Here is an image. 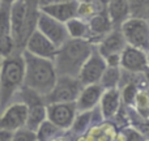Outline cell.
Returning a JSON list of instances; mask_svg holds the SVG:
<instances>
[{
  "label": "cell",
  "mask_w": 149,
  "mask_h": 141,
  "mask_svg": "<svg viewBox=\"0 0 149 141\" xmlns=\"http://www.w3.org/2000/svg\"><path fill=\"white\" fill-rule=\"evenodd\" d=\"M106 63V67H119L120 63V54H110L103 56Z\"/></svg>",
  "instance_id": "f1b7e54d"
},
{
  "label": "cell",
  "mask_w": 149,
  "mask_h": 141,
  "mask_svg": "<svg viewBox=\"0 0 149 141\" xmlns=\"http://www.w3.org/2000/svg\"><path fill=\"white\" fill-rule=\"evenodd\" d=\"M119 90H120V98H122V103L127 107H132L135 102V98H136L137 92L140 90V88L137 86L136 84H132V82H128V84H124L122 86H119Z\"/></svg>",
  "instance_id": "cb8c5ba5"
},
{
  "label": "cell",
  "mask_w": 149,
  "mask_h": 141,
  "mask_svg": "<svg viewBox=\"0 0 149 141\" xmlns=\"http://www.w3.org/2000/svg\"><path fill=\"white\" fill-rule=\"evenodd\" d=\"M124 47H126V41H124L118 26H114L95 44V50L102 56H106V55L110 54H120Z\"/></svg>",
  "instance_id": "9a60e30c"
},
{
  "label": "cell",
  "mask_w": 149,
  "mask_h": 141,
  "mask_svg": "<svg viewBox=\"0 0 149 141\" xmlns=\"http://www.w3.org/2000/svg\"><path fill=\"white\" fill-rule=\"evenodd\" d=\"M65 28L68 31V37L70 38H77V39H88L89 41L90 37V29L89 24L86 20L80 17H73L65 22Z\"/></svg>",
  "instance_id": "ffe728a7"
},
{
  "label": "cell",
  "mask_w": 149,
  "mask_h": 141,
  "mask_svg": "<svg viewBox=\"0 0 149 141\" xmlns=\"http://www.w3.org/2000/svg\"><path fill=\"white\" fill-rule=\"evenodd\" d=\"M37 30H39L45 37L50 39L56 47H60L70 37L65 28V22L56 20L51 16L39 10L38 17H37Z\"/></svg>",
  "instance_id": "52a82bcc"
},
{
  "label": "cell",
  "mask_w": 149,
  "mask_h": 141,
  "mask_svg": "<svg viewBox=\"0 0 149 141\" xmlns=\"http://www.w3.org/2000/svg\"><path fill=\"white\" fill-rule=\"evenodd\" d=\"M60 1H64V0H37V5H38V8H41V7H45V5H51Z\"/></svg>",
  "instance_id": "4dcf8cb0"
},
{
  "label": "cell",
  "mask_w": 149,
  "mask_h": 141,
  "mask_svg": "<svg viewBox=\"0 0 149 141\" xmlns=\"http://www.w3.org/2000/svg\"><path fill=\"white\" fill-rule=\"evenodd\" d=\"M94 47L88 39L68 38L62 46L58 47L56 55L52 60L58 74L77 77L81 65L92 54Z\"/></svg>",
  "instance_id": "3957f363"
},
{
  "label": "cell",
  "mask_w": 149,
  "mask_h": 141,
  "mask_svg": "<svg viewBox=\"0 0 149 141\" xmlns=\"http://www.w3.org/2000/svg\"><path fill=\"white\" fill-rule=\"evenodd\" d=\"M3 3H5V4H12V3H15L16 0H1Z\"/></svg>",
  "instance_id": "1f68e13d"
},
{
  "label": "cell",
  "mask_w": 149,
  "mask_h": 141,
  "mask_svg": "<svg viewBox=\"0 0 149 141\" xmlns=\"http://www.w3.org/2000/svg\"><path fill=\"white\" fill-rule=\"evenodd\" d=\"M28 106L18 101L9 102L0 111V128L13 132L17 128L25 126Z\"/></svg>",
  "instance_id": "9c48e42d"
},
{
  "label": "cell",
  "mask_w": 149,
  "mask_h": 141,
  "mask_svg": "<svg viewBox=\"0 0 149 141\" xmlns=\"http://www.w3.org/2000/svg\"><path fill=\"white\" fill-rule=\"evenodd\" d=\"M103 90L105 89L100 82L82 85L79 95L74 101V106H76L77 111H90L94 107H97Z\"/></svg>",
  "instance_id": "4fadbf2b"
},
{
  "label": "cell",
  "mask_w": 149,
  "mask_h": 141,
  "mask_svg": "<svg viewBox=\"0 0 149 141\" xmlns=\"http://www.w3.org/2000/svg\"><path fill=\"white\" fill-rule=\"evenodd\" d=\"M0 4H1V0H0Z\"/></svg>",
  "instance_id": "e575fe53"
},
{
  "label": "cell",
  "mask_w": 149,
  "mask_h": 141,
  "mask_svg": "<svg viewBox=\"0 0 149 141\" xmlns=\"http://www.w3.org/2000/svg\"><path fill=\"white\" fill-rule=\"evenodd\" d=\"M24 85L22 51H13L3 58L0 67V111L12 102L17 90Z\"/></svg>",
  "instance_id": "277c9868"
},
{
  "label": "cell",
  "mask_w": 149,
  "mask_h": 141,
  "mask_svg": "<svg viewBox=\"0 0 149 141\" xmlns=\"http://www.w3.org/2000/svg\"><path fill=\"white\" fill-rule=\"evenodd\" d=\"M122 106L123 103H122L119 88H110V89L103 90L100 103H98V108L105 120H114Z\"/></svg>",
  "instance_id": "5bb4252c"
},
{
  "label": "cell",
  "mask_w": 149,
  "mask_h": 141,
  "mask_svg": "<svg viewBox=\"0 0 149 141\" xmlns=\"http://www.w3.org/2000/svg\"><path fill=\"white\" fill-rule=\"evenodd\" d=\"M12 101H18V102H22L25 103L26 106H33V105H37V103H45L43 101V95H41L39 93H37L36 90L30 89V88L22 86L17 90V93L15 94Z\"/></svg>",
  "instance_id": "7402d4cb"
},
{
  "label": "cell",
  "mask_w": 149,
  "mask_h": 141,
  "mask_svg": "<svg viewBox=\"0 0 149 141\" xmlns=\"http://www.w3.org/2000/svg\"><path fill=\"white\" fill-rule=\"evenodd\" d=\"M22 50H25L26 52L34 55V56L54 60L56 51H58V47L47 37H45L41 31L36 29L26 38Z\"/></svg>",
  "instance_id": "30bf717a"
},
{
  "label": "cell",
  "mask_w": 149,
  "mask_h": 141,
  "mask_svg": "<svg viewBox=\"0 0 149 141\" xmlns=\"http://www.w3.org/2000/svg\"><path fill=\"white\" fill-rule=\"evenodd\" d=\"M65 131L55 126L49 119L43 120L36 129L37 141H55V140H63Z\"/></svg>",
  "instance_id": "d6986e66"
},
{
  "label": "cell",
  "mask_w": 149,
  "mask_h": 141,
  "mask_svg": "<svg viewBox=\"0 0 149 141\" xmlns=\"http://www.w3.org/2000/svg\"><path fill=\"white\" fill-rule=\"evenodd\" d=\"M82 84L77 77L58 74L56 81L50 92L43 97L45 103H56V102H74L80 93Z\"/></svg>",
  "instance_id": "8992f818"
},
{
  "label": "cell",
  "mask_w": 149,
  "mask_h": 141,
  "mask_svg": "<svg viewBox=\"0 0 149 141\" xmlns=\"http://www.w3.org/2000/svg\"><path fill=\"white\" fill-rule=\"evenodd\" d=\"M38 13L39 8L36 1L16 0L9 4L10 37L15 42L16 50L22 51L26 38L31 31L36 30Z\"/></svg>",
  "instance_id": "7a4b0ae2"
},
{
  "label": "cell",
  "mask_w": 149,
  "mask_h": 141,
  "mask_svg": "<svg viewBox=\"0 0 149 141\" xmlns=\"http://www.w3.org/2000/svg\"><path fill=\"white\" fill-rule=\"evenodd\" d=\"M119 30L123 35L126 44L139 47L141 50H149V24L148 18L128 16L119 24Z\"/></svg>",
  "instance_id": "5b68a950"
},
{
  "label": "cell",
  "mask_w": 149,
  "mask_h": 141,
  "mask_svg": "<svg viewBox=\"0 0 149 141\" xmlns=\"http://www.w3.org/2000/svg\"><path fill=\"white\" fill-rule=\"evenodd\" d=\"M24 58V85L36 90L41 95H46L54 86L58 72L52 60L34 55L22 50Z\"/></svg>",
  "instance_id": "6da1fadb"
},
{
  "label": "cell",
  "mask_w": 149,
  "mask_h": 141,
  "mask_svg": "<svg viewBox=\"0 0 149 141\" xmlns=\"http://www.w3.org/2000/svg\"><path fill=\"white\" fill-rule=\"evenodd\" d=\"M120 69L131 73H147L148 72V51L139 47L126 44L120 52Z\"/></svg>",
  "instance_id": "ba28073f"
},
{
  "label": "cell",
  "mask_w": 149,
  "mask_h": 141,
  "mask_svg": "<svg viewBox=\"0 0 149 141\" xmlns=\"http://www.w3.org/2000/svg\"><path fill=\"white\" fill-rule=\"evenodd\" d=\"M12 141H37L36 131L28 128L26 126H22L16 131H13Z\"/></svg>",
  "instance_id": "4316f807"
},
{
  "label": "cell",
  "mask_w": 149,
  "mask_h": 141,
  "mask_svg": "<svg viewBox=\"0 0 149 141\" xmlns=\"http://www.w3.org/2000/svg\"><path fill=\"white\" fill-rule=\"evenodd\" d=\"M26 1H36L37 3V0H26Z\"/></svg>",
  "instance_id": "836d02e7"
},
{
  "label": "cell",
  "mask_w": 149,
  "mask_h": 141,
  "mask_svg": "<svg viewBox=\"0 0 149 141\" xmlns=\"http://www.w3.org/2000/svg\"><path fill=\"white\" fill-rule=\"evenodd\" d=\"M13 51H16V46L12 37L7 35V34H0V56L5 58L9 54H12Z\"/></svg>",
  "instance_id": "83f0119b"
},
{
  "label": "cell",
  "mask_w": 149,
  "mask_h": 141,
  "mask_svg": "<svg viewBox=\"0 0 149 141\" xmlns=\"http://www.w3.org/2000/svg\"><path fill=\"white\" fill-rule=\"evenodd\" d=\"M120 67H106L102 76L100 78V84L103 89H110V88H119L120 81Z\"/></svg>",
  "instance_id": "603a6c76"
},
{
  "label": "cell",
  "mask_w": 149,
  "mask_h": 141,
  "mask_svg": "<svg viewBox=\"0 0 149 141\" xmlns=\"http://www.w3.org/2000/svg\"><path fill=\"white\" fill-rule=\"evenodd\" d=\"M76 113L77 108L74 106V102L46 103L47 119L64 131L71 127Z\"/></svg>",
  "instance_id": "7c38bea8"
},
{
  "label": "cell",
  "mask_w": 149,
  "mask_h": 141,
  "mask_svg": "<svg viewBox=\"0 0 149 141\" xmlns=\"http://www.w3.org/2000/svg\"><path fill=\"white\" fill-rule=\"evenodd\" d=\"M105 10L110 17L113 25L119 26V24L130 16L128 0H109Z\"/></svg>",
  "instance_id": "ac0fdd59"
},
{
  "label": "cell",
  "mask_w": 149,
  "mask_h": 141,
  "mask_svg": "<svg viewBox=\"0 0 149 141\" xmlns=\"http://www.w3.org/2000/svg\"><path fill=\"white\" fill-rule=\"evenodd\" d=\"M77 5H79V0H64L51 5L41 7L39 10L62 22H67L68 20L77 16Z\"/></svg>",
  "instance_id": "2e32d148"
},
{
  "label": "cell",
  "mask_w": 149,
  "mask_h": 141,
  "mask_svg": "<svg viewBox=\"0 0 149 141\" xmlns=\"http://www.w3.org/2000/svg\"><path fill=\"white\" fill-rule=\"evenodd\" d=\"M47 119L46 114V103H37V105L29 106L28 107V114H26V122L25 126L28 128L36 131L38 126L43 120Z\"/></svg>",
  "instance_id": "44dd1931"
},
{
  "label": "cell",
  "mask_w": 149,
  "mask_h": 141,
  "mask_svg": "<svg viewBox=\"0 0 149 141\" xmlns=\"http://www.w3.org/2000/svg\"><path fill=\"white\" fill-rule=\"evenodd\" d=\"M106 69V63L103 56L95 50L92 51V54L88 56V59L81 65L77 74V78L82 85L88 84H94V82H100V78L102 76L103 71Z\"/></svg>",
  "instance_id": "8fae6325"
},
{
  "label": "cell",
  "mask_w": 149,
  "mask_h": 141,
  "mask_svg": "<svg viewBox=\"0 0 149 141\" xmlns=\"http://www.w3.org/2000/svg\"><path fill=\"white\" fill-rule=\"evenodd\" d=\"M89 24V29H90V37H89V42L95 44L100 42V39L105 35L106 33L111 30L114 28L113 22H111L109 15L106 13L105 9H102L101 12L95 13L93 17H90L88 20Z\"/></svg>",
  "instance_id": "e0dca14e"
},
{
  "label": "cell",
  "mask_w": 149,
  "mask_h": 141,
  "mask_svg": "<svg viewBox=\"0 0 149 141\" xmlns=\"http://www.w3.org/2000/svg\"><path fill=\"white\" fill-rule=\"evenodd\" d=\"M12 133L13 132L0 128V141H12Z\"/></svg>",
  "instance_id": "f546056e"
},
{
  "label": "cell",
  "mask_w": 149,
  "mask_h": 141,
  "mask_svg": "<svg viewBox=\"0 0 149 141\" xmlns=\"http://www.w3.org/2000/svg\"><path fill=\"white\" fill-rule=\"evenodd\" d=\"M1 60H3V58L0 56V67H1Z\"/></svg>",
  "instance_id": "d6a6232c"
},
{
  "label": "cell",
  "mask_w": 149,
  "mask_h": 141,
  "mask_svg": "<svg viewBox=\"0 0 149 141\" xmlns=\"http://www.w3.org/2000/svg\"><path fill=\"white\" fill-rule=\"evenodd\" d=\"M118 136H123L122 139L128 140V141H144L148 139L140 129H137L136 127L131 126V124H127V126L122 127L118 131Z\"/></svg>",
  "instance_id": "d4e9b609"
},
{
  "label": "cell",
  "mask_w": 149,
  "mask_h": 141,
  "mask_svg": "<svg viewBox=\"0 0 149 141\" xmlns=\"http://www.w3.org/2000/svg\"><path fill=\"white\" fill-rule=\"evenodd\" d=\"M0 34L10 35V22H9V4L1 1L0 4Z\"/></svg>",
  "instance_id": "484cf974"
}]
</instances>
